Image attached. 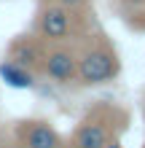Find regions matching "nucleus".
Returning a JSON list of instances; mask_svg holds the SVG:
<instances>
[{"label": "nucleus", "instance_id": "obj_10", "mask_svg": "<svg viewBox=\"0 0 145 148\" xmlns=\"http://www.w3.org/2000/svg\"><path fill=\"white\" fill-rule=\"evenodd\" d=\"M105 148H121V145H116V143H113V145H110V143H108V145H105Z\"/></svg>", "mask_w": 145, "mask_h": 148}, {"label": "nucleus", "instance_id": "obj_5", "mask_svg": "<svg viewBox=\"0 0 145 148\" xmlns=\"http://www.w3.org/2000/svg\"><path fill=\"white\" fill-rule=\"evenodd\" d=\"M43 40H35V38H16L11 40V46H8V62L19 65V67H27V70H38L40 59H43Z\"/></svg>", "mask_w": 145, "mask_h": 148}, {"label": "nucleus", "instance_id": "obj_4", "mask_svg": "<svg viewBox=\"0 0 145 148\" xmlns=\"http://www.w3.org/2000/svg\"><path fill=\"white\" fill-rule=\"evenodd\" d=\"M16 145L19 148H65L62 137L43 119H30L16 127Z\"/></svg>", "mask_w": 145, "mask_h": 148}, {"label": "nucleus", "instance_id": "obj_9", "mask_svg": "<svg viewBox=\"0 0 145 148\" xmlns=\"http://www.w3.org/2000/svg\"><path fill=\"white\" fill-rule=\"evenodd\" d=\"M0 148H16V145H11V143H5V140H0Z\"/></svg>", "mask_w": 145, "mask_h": 148}, {"label": "nucleus", "instance_id": "obj_3", "mask_svg": "<svg viewBox=\"0 0 145 148\" xmlns=\"http://www.w3.org/2000/svg\"><path fill=\"white\" fill-rule=\"evenodd\" d=\"M38 70L54 84H70L75 81V73H78V54L67 46H54L43 51Z\"/></svg>", "mask_w": 145, "mask_h": 148}, {"label": "nucleus", "instance_id": "obj_6", "mask_svg": "<svg viewBox=\"0 0 145 148\" xmlns=\"http://www.w3.org/2000/svg\"><path fill=\"white\" fill-rule=\"evenodd\" d=\"M110 121L105 119H89L75 129L73 145L75 148H105L110 143Z\"/></svg>", "mask_w": 145, "mask_h": 148}, {"label": "nucleus", "instance_id": "obj_2", "mask_svg": "<svg viewBox=\"0 0 145 148\" xmlns=\"http://www.w3.org/2000/svg\"><path fill=\"white\" fill-rule=\"evenodd\" d=\"M35 32L43 43L67 40L70 32H73V11H67V8L57 5V3L40 5L38 16H35Z\"/></svg>", "mask_w": 145, "mask_h": 148}, {"label": "nucleus", "instance_id": "obj_7", "mask_svg": "<svg viewBox=\"0 0 145 148\" xmlns=\"http://www.w3.org/2000/svg\"><path fill=\"white\" fill-rule=\"evenodd\" d=\"M0 73H3L5 81L14 84V86H32V70H27V67H19V65L8 62V59L0 65Z\"/></svg>", "mask_w": 145, "mask_h": 148}, {"label": "nucleus", "instance_id": "obj_1", "mask_svg": "<svg viewBox=\"0 0 145 148\" xmlns=\"http://www.w3.org/2000/svg\"><path fill=\"white\" fill-rule=\"evenodd\" d=\"M118 73H121V59H118L116 49L110 43H105V40H97L83 54H78V73H75V78L83 86L108 84Z\"/></svg>", "mask_w": 145, "mask_h": 148}, {"label": "nucleus", "instance_id": "obj_8", "mask_svg": "<svg viewBox=\"0 0 145 148\" xmlns=\"http://www.w3.org/2000/svg\"><path fill=\"white\" fill-rule=\"evenodd\" d=\"M54 3L57 5H62V8H67V11H78V8H83V5H86V0H54Z\"/></svg>", "mask_w": 145, "mask_h": 148}]
</instances>
